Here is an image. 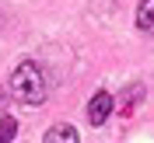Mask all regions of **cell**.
<instances>
[{
	"mask_svg": "<svg viewBox=\"0 0 154 143\" xmlns=\"http://www.w3.org/2000/svg\"><path fill=\"white\" fill-rule=\"evenodd\" d=\"M11 94L18 98L21 105H42L46 101V77H42V70L32 59L14 67V73H11Z\"/></svg>",
	"mask_w": 154,
	"mask_h": 143,
	"instance_id": "6da1fadb",
	"label": "cell"
},
{
	"mask_svg": "<svg viewBox=\"0 0 154 143\" xmlns=\"http://www.w3.org/2000/svg\"><path fill=\"white\" fill-rule=\"evenodd\" d=\"M116 108V98L109 94V91H98L95 98H91V105H88V119H91V126H105L109 115H112Z\"/></svg>",
	"mask_w": 154,
	"mask_h": 143,
	"instance_id": "7a4b0ae2",
	"label": "cell"
},
{
	"mask_svg": "<svg viewBox=\"0 0 154 143\" xmlns=\"http://www.w3.org/2000/svg\"><path fill=\"white\" fill-rule=\"evenodd\" d=\"M42 143H81V133L74 126L60 122V126H49V133L42 136Z\"/></svg>",
	"mask_w": 154,
	"mask_h": 143,
	"instance_id": "3957f363",
	"label": "cell"
},
{
	"mask_svg": "<svg viewBox=\"0 0 154 143\" xmlns=\"http://www.w3.org/2000/svg\"><path fill=\"white\" fill-rule=\"evenodd\" d=\"M137 101H144V84H126V91L116 98V105H119V112H123V115L133 112Z\"/></svg>",
	"mask_w": 154,
	"mask_h": 143,
	"instance_id": "277c9868",
	"label": "cell"
},
{
	"mask_svg": "<svg viewBox=\"0 0 154 143\" xmlns=\"http://www.w3.org/2000/svg\"><path fill=\"white\" fill-rule=\"evenodd\" d=\"M137 28L154 31V0H140V7H137Z\"/></svg>",
	"mask_w": 154,
	"mask_h": 143,
	"instance_id": "5b68a950",
	"label": "cell"
},
{
	"mask_svg": "<svg viewBox=\"0 0 154 143\" xmlns=\"http://www.w3.org/2000/svg\"><path fill=\"white\" fill-rule=\"evenodd\" d=\"M14 136H18V122H14L11 115H4V119H0V143H11Z\"/></svg>",
	"mask_w": 154,
	"mask_h": 143,
	"instance_id": "8992f818",
	"label": "cell"
},
{
	"mask_svg": "<svg viewBox=\"0 0 154 143\" xmlns=\"http://www.w3.org/2000/svg\"><path fill=\"white\" fill-rule=\"evenodd\" d=\"M0 105H4V91H0Z\"/></svg>",
	"mask_w": 154,
	"mask_h": 143,
	"instance_id": "52a82bcc",
	"label": "cell"
}]
</instances>
